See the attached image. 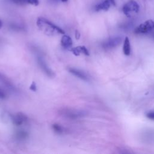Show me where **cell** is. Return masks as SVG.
Wrapping results in <instances>:
<instances>
[{"label":"cell","instance_id":"obj_10","mask_svg":"<svg viewBox=\"0 0 154 154\" xmlns=\"http://www.w3.org/2000/svg\"><path fill=\"white\" fill-rule=\"evenodd\" d=\"M0 83L9 90H15V87L12 82L4 74L0 72Z\"/></svg>","mask_w":154,"mask_h":154},{"label":"cell","instance_id":"obj_17","mask_svg":"<svg viewBox=\"0 0 154 154\" xmlns=\"http://www.w3.org/2000/svg\"><path fill=\"white\" fill-rule=\"evenodd\" d=\"M146 116L148 119L154 121V111H149L146 113Z\"/></svg>","mask_w":154,"mask_h":154},{"label":"cell","instance_id":"obj_12","mask_svg":"<svg viewBox=\"0 0 154 154\" xmlns=\"http://www.w3.org/2000/svg\"><path fill=\"white\" fill-rule=\"evenodd\" d=\"M61 44L64 48H69L72 45V38L67 35H64L61 39Z\"/></svg>","mask_w":154,"mask_h":154},{"label":"cell","instance_id":"obj_8","mask_svg":"<svg viewBox=\"0 0 154 154\" xmlns=\"http://www.w3.org/2000/svg\"><path fill=\"white\" fill-rule=\"evenodd\" d=\"M13 123L16 126H20L27 120V117L22 112H18L15 115L10 116Z\"/></svg>","mask_w":154,"mask_h":154},{"label":"cell","instance_id":"obj_18","mask_svg":"<svg viewBox=\"0 0 154 154\" xmlns=\"http://www.w3.org/2000/svg\"><path fill=\"white\" fill-rule=\"evenodd\" d=\"M29 89L33 91H35L37 90V87H36V85H35V82H32V83L30 85Z\"/></svg>","mask_w":154,"mask_h":154},{"label":"cell","instance_id":"obj_21","mask_svg":"<svg viewBox=\"0 0 154 154\" xmlns=\"http://www.w3.org/2000/svg\"><path fill=\"white\" fill-rule=\"evenodd\" d=\"M2 23L1 20H0V29L2 28Z\"/></svg>","mask_w":154,"mask_h":154},{"label":"cell","instance_id":"obj_4","mask_svg":"<svg viewBox=\"0 0 154 154\" xmlns=\"http://www.w3.org/2000/svg\"><path fill=\"white\" fill-rule=\"evenodd\" d=\"M154 29V21L147 20L139 25L134 30L136 34H146Z\"/></svg>","mask_w":154,"mask_h":154},{"label":"cell","instance_id":"obj_14","mask_svg":"<svg viewBox=\"0 0 154 154\" xmlns=\"http://www.w3.org/2000/svg\"><path fill=\"white\" fill-rule=\"evenodd\" d=\"M123 52L125 55H129L131 54V44L129 38L126 37L124 42H123Z\"/></svg>","mask_w":154,"mask_h":154},{"label":"cell","instance_id":"obj_22","mask_svg":"<svg viewBox=\"0 0 154 154\" xmlns=\"http://www.w3.org/2000/svg\"><path fill=\"white\" fill-rule=\"evenodd\" d=\"M61 2H66L67 1V0H60Z\"/></svg>","mask_w":154,"mask_h":154},{"label":"cell","instance_id":"obj_2","mask_svg":"<svg viewBox=\"0 0 154 154\" xmlns=\"http://www.w3.org/2000/svg\"><path fill=\"white\" fill-rule=\"evenodd\" d=\"M59 114L62 117L69 119H77L86 115V112L82 110H79L70 108H64L59 111Z\"/></svg>","mask_w":154,"mask_h":154},{"label":"cell","instance_id":"obj_16","mask_svg":"<svg viewBox=\"0 0 154 154\" xmlns=\"http://www.w3.org/2000/svg\"><path fill=\"white\" fill-rule=\"evenodd\" d=\"M52 129L56 133L59 134H62L64 131V128L60 125L57 123H54L52 125Z\"/></svg>","mask_w":154,"mask_h":154},{"label":"cell","instance_id":"obj_19","mask_svg":"<svg viewBox=\"0 0 154 154\" xmlns=\"http://www.w3.org/2000/svg\"><path fill=\"white\" fill-rule=\"evenodd\" d=\"M6 95L5 92L0 88V99H4L5 98Z\"/></svg>","mask_w":154,"mask_h":154},{"label":"cell","instance_id":"obj_7","mask_svg":"<svg viewBox=\"0 0 154 154\" xmlns=\"http://www.w3.org/2000/svg\"><path fill=\"white\" fill-rule=\"evenodd\" d=\"M116 5V2L114 0H105L103 2L98 4L94 7V10L96 11H106L111 7Z\"/></svg>","mask_w":154,"mask_h":154},{"label":"cell","instance_id":"obj_15","mask_svg":"<svg viewBox=\"0 0 154 154\" xmlns=\"http://www.w3.org/2000/svg\"><path fill=\"white\" fill-rule=\"evenodd\" d=\"M28 137V133L25 131H19L16 133V137L19 140L26 139Z\"/></svg>","mask_w":154,"mask_h":154},{"label":"cell","instance_id":"obj_3","mask_svg":"<svg viewBox=\"0 0 154 154\" xmlns=\"http://www.w3.org/2000/svg\"><path fill=\"white\" fill-rule=\"evenodd\" d=\"M122 10L127 17H131L138 13L140 6L135 1L129 0L123 6Z\"/></svg>","mask_w":154,"mask_h":154},{"label":"cell","instance_id":"obj_20","mask_svg":"<svg viewBox=\"0 0 154 154\" xmlns=\"http://www.w3.org/2000/svg\"><path fill=\"white\" fill-rule=\"evenodd\" d=\"M75 37L76 39H79V37H80V33L78 31H76V32H75Z\"/></svg>","mask_w":154,"mask_h":154},{"label":"cell","instance_id":"obj_6","mask_svg":"<svg viewBox=\"0 0 154 154\" xmlns=\"http://www.w3.org/2000/svg\"><path fill=\"white\" fill-rule=\"evenodd\" d=\"M37 62L40 67V68L42 69L43 72L49 77L52 78L55 76L54 72L52 70V69L48 66L47 63L45 62L44 59L42 57H37Z\"/></svg>","mask_w":154,"mask_h":154},{"label":"cell","instance_id":"obj_9","mask_svg":"<svg viewBox=\"0 0 154 154\" xmlns=\"http://www.w3.org/2000/svg\"><path fill=\"white\" fill-rule=\"evenodd\" d=\"M69 71L70 73H71L72 75H73L74 76H76L77 78L84 80V81H88L89 80V77L88 76V75L83 71L75 69V68H69Z\"/></svg>","mask_w":154,"mask_h":154},{"label":"cell","instance_id":"obj_11","mask_svg":"<svg viewBox=\"0 0 154 154\" xmlns=\"http://www.w3.org/2000/svg\"><path fill=\"white\" fill-rule=\"evenodd\" d=\"M70 51H72V53L76 56L79 55L81 53L85 54V55H89L90 54L88 49L84 46H80L72 48L70 49Z\"/></svg>","mask_w":154,"mask_h":154},{"label":"cell","instance_id":"obj_13","mask_svg":"<svg viewBox=\"0 0 154 154\" xmlns=\"http://www.w3.org/2000/svg\"><path fill=\"white\" fill-rule=\"evenodd\" d=\"M8 1L14 4H19V5L29 4L34 5H37L38 4V0H8Z\"/></svg>","mask_w":154,"mask_h":154},{"label":"cell","instance_id":"obj_1","mask_svg":"<svg viewBox=\"0 0 154 154\" xmlns=\"http://www.w3.org/2000/svg\"><path fill=\"white\" fill-rule=\"evenodd\" d=\"M37 25L42 31L49 35L64 34V31L61 28L43 17L37 19Z\"/></svg>","mask_w":154,"mask_h":154},{"label":"cell","instance_id":"obj_5","mask_svg":"<svg viewBox=\"0 0 154 154\" xmlns=\"http://www.w3.org/2000/svg\"><path fill=\"white\" fill-rule=\"evenodd\" d=\"M122 42V37L120 36L112 37L107 40H105L102 44V46L105 49H111L118 46Z\"/></svg>","mask_w":154,"mask_h":154}]
</instances>
